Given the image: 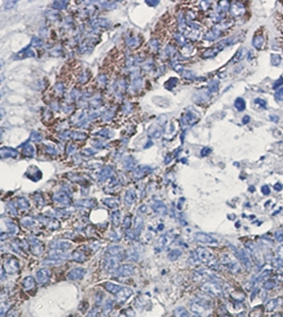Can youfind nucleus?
<instances>
[{
    "label": "nucleus",
    "instance_id": "obj_35",
    "mask_svg": "<svg viewBox=\"0 0 283 317\" xmlns=\"http://www.w3.org/2000/svg\"><path fill=\"white\" fill-rule=\"evenodd\" d=\"M130 225H131V216H129V215H128V216L125 218V221H123V226H125L126 228H129V227H130Z\"/></svg>",
    "mask_w": 283,
    "mask_h": 317
},
{
    "label": "nucleus",
    "instance_id": "obj_39",
    "mask_svg": "<svg viewBox=\"0 0 283 317\" xmlns=\"http://www.w3.org/2000/svg\"><path fill=\"white\" fill-rule=\"evenodd\" d=\"M274 188H275V191H277V192H280V191H281L282 188H283V185L280 182H278V183H276V184L274 185Z\"/></svg>",
    "mask_w": 283,
    "mask_h": 317
},
{
    "label": "nucleus",
    "instance_id": "obj_14",
    "mask_svg": "<svg viewBox=\"0 0 283 317\" xmlns=\"http://www.w3.org/2000/svg\"><path fill=\"white\" fill-rule=\"evenodd\" d=\"M222 30H225V29L218 28V27H216V28H214V29H212V30H210V31H209L208 33H205L204 39H205V40H214L217 39V37H218L219 35L221 34Z\"/></svg>",
    "mask_w": 283,
    "mask_h": 317
},
{
    "label": "nucleus",
    "instance_id": "obj_41",
    "mask_svg": "<svg viewBox=\"0 0 283 317\" xmlns=\"http://www.w3.org/2000/svg\"><path fill=\"white\" fill-rule=\"evenodd\" d=\"M171 155H170V154H168V155H167V157H166V158H165V163L167 164V163H169V161L170 160H171Z\"/></svg>",
    "mask_w": 283,
    "mask_h": 317
},
{
    "label": "nucleus",
    "instance_id": "obj_12",
    "mask_svg": "<svg viewBox=\"0 0 283 317\" xmlns=\"http://www.w3.org/2000/svg\"><path fill=\"white\" fill-rule=\"evenodd\" d=\"M245 12V7L241 2H232L230 5V13L233 16H240Z\"/></svg>",
    "mask_w": 283,
    "mask_h": 317
},
{
    "label": "nucleus",
    "instance_id": "obj_25",
    "mask_svg": "<svg viewBox=\"0 0 283 317\" xmlns=\"http://www.w3.org/2000/svg\"><path fill=\"white\" fill-rule=\"evenodd\" d=\"M134 200H135L134 193L132 192V191H129V192L127 193V195H126V203H127L128 206H131V204H133Z\"/></svg>",
    "mask_w": 283,
    "mask_h": 317
},
{
    "label": "nucleus",
    "instance_id": "obj_22",
    "mask_svg": "<svg viewBox=\"0 0 283 317\" xmlns=\"http://www.w3.org/2000/svg\"><path fill=\"white\" fill-rule=\"evenodd\" d=\"M264 42H265V40L262 35H255V36L253 37V40H252V45H253L255 48L261 49L263 46V44H264Z\"/></svg>",
    "mask_w": 283,
    "mask_h": 317
},
{
    "label": "nucleus",
    "instance_id": "obj_9",
    "mask_svg": "<svg viewBox=\"0 0 283 317\" xmlns=\"http://www.w3.org/2000/svg\"><path fill=\"white\" fill-rule=\"evenodd\" d=\"M85 274H86V270L84 268H73L68 272L67 278L70 280H80L84 277Z\"/></svg>",
    "mask_w": 283,
    "mask_h": 317
},
{
    "label": "nucleus",
    "instance_id": "obj_34",
    "mask_svg": "<svg viewBox=\"0 0 283 317\" xmlns=\"http://www.w3.org/2000/svg\"><path fill=\"white\" fill-rule=\"evenodd\" d=\"M254 102L257 103V105H259L260 106H262V108H266V101H265V100L258 98V99H255V100H254Z\"/></svg>",
    "mask_w": 283,
    "mask_h": 317
},
{
    "label": "nucleus",
    "instance_id": "obj_31",
    "mask_svg": "<svg viewBox=\"0 0 283 317\" xmlns=\"http://www.w3.org/2000/svg\"><path fill=\"white\" fill-rule=\"evenodd\" d=\"M275 99L278 101L283 100V89H280L279 91L276 92V94H275Z\"/></svg>",
    "mask_w": 283,
    "mask_h": 317
},
{
    "label": "nucleus",
    "instance_id": "obj_21",
    "mask_svg": "<svg viewBox=\"0 0 283 317\" xmlns=\"http://www.w3.org/2000/svg\"><path fill=\"white\" fill-rule=\"evenodd\" d=\"M23 286L24 289H30V288H33L35 286V281L34 279L32 277H27L24 279L23 281Z\"/></svg>",
    "mask_w": 283,
    "mask_h": 317
},
{
    "label": "nucleus",
    "instance_id": "obj_28",
    "mask_svg": "<svg viewBox=\"0 0 283 317\" xmlns=\"http://www.w3.org/2000/svg\"><path fill=\"white\" fill-rule=\"evenodd\" d=\"M119 219H120L119 212L117 211V212L113 213V215H112V223H113L114 226H118V225H119Z\"/></svg>",
    "mask_w": 283,
    "mask_h": 317
},
{
    "label": "nucleus",
    "instance_id": "obj_23",
    "mask_svg": "<svg viewBox=\"0 0 283 317\" xmlns=\"http://www.w3.org/2000/svg\"><path fill=\"white\" fill-rule=\"evenodd\" d=\"M234 106H235V109L237 111H244L245 110V108H246V103H245V100L243 99V98H237V99L235 100V102H234Z\"/></svg>",
    "mask_w": 283,
    "mask_h": 317
},
{
    "label": "nucleus",
    "instance_id": "obj_16",
    "mask_svg": "<svg viewBox=\"0 0 283 317\" xmlns=\"http://www.w3.org/2000/svg\"><path fill=\"white\" fill-rule=\"evenodd\" d=\"M280 299H281V298H276V299L269 300V301L266 303V305H265V311H266V312H271V311H274L275 309L278 308V305L280 304V301H279Z\"/></svg>",
    "mask_w": 283,
    "mask_h": 317
},
{
    "label": "nucleus",
    "instance_id": "obj_26",
    "mask_svg": "<svg viewBox=\"0 0 283 317\" xmlns=\"http://www.w3.org/2000/svg\"><path fill=\"white\" fill-rule=\"evenodd\" d=\"M244 52H245V50H244V49H241V50H238V51H237V53H236L235 56H234V58L232 59L231 63H232V62H233V63H235V62H240L241 60L244 58Z\"/></svg>",
    "mask_w": 283,
    "mask_h": 317
},
{
    "label": "nucleus",
    "instance_id": "obj_15",
    "mask_svg": "<svg viewBox=\"0 0 283 317\" xmlns=\"http://www.w3.org/2000/svg\"><path fill=\"white\" fill-rule=\"evenodd\" d=\"M152 209H153V211H155V213H158V214H160V215H165L166 213H167L166 206L163 203V202H161V201H156L155 203L153 204Z\"/></svg>",
    "mask_w": 283,
    "mask_h": 317
},
{
    "label": "nucleus",
    "instance_id": "obj_43",
    "mask_svg": "<svg viewBox=\"0 0 283 317\" xmlns=\"http://www.w3.org/2000/svg\"><path fill=\"white\" fill-rule=\"evenodd\" d=\"M271 317H283V316H282L281 313H275V314H273V315H271Z\"/></svg>",
    "mask_w": 283,
    "mask_h": 317
},
{
    "label": "nucleus",
    "instance_id": "obj_10",
    "mask_svg": "<svg viewBox=\"0 0 283 317\" xmlns=\"http://www.w3.org/2000/svg\"><path fill=\"white\" fill-rule=\"evenodd\" d=\"M36 279H37L38 283L46 284L49 280H50V271L46 268L40 269L36 274Z\"/></svg>",
    "mask_w": 283,
    "mask_h": 317
},
{
    "label": "nucleus",
    "instance_id": "obj_7",
    "mask_svg": "<svg viewBox=\"0 0 283 317\" xmlns=\"http://www.w3.org/2000/svg\"><path fill=\"white\" fill-rule=\"evenodd\" d=\"M4 267H5V271H7L8 274H15V272L18 270L17 260L14 259V258L8 259L7 261H5Z\"/></svg>",
    "mask_w": 283,
    "mask_h": 317
},
{
    "label": "nucleus",
    "instance_id": "obj_37",
    "mask_svg": "<svg viewBox=\"0 0 283 317\" xmlns=\"http://www.w3.org/2000/svg\"><path fill=\"white\" fill-rule=\"evenodd\" d=\"M262 193L264 194V195H269V194H270V191H269L268 185H264V186H262Z\"/></svg>",
    "mask_w": 283,
    "mask_h": 317
},
{
    "label": "nucleus",
    "instance_id": "obj_36",
    "mask_svg": "<svg viewBox=\"0 0 283 317\" xmlns=\"http://www.w3.org/2000/svg\"><path fill=\"white\" fill-rule=\"evenodd\" d=\"M211 148H203L201 150V157H205V155H208L209 153H211Z\"/></svg>",
    "mask_w": 283,
    "mask_h": 317
},
{
    "label": "nucleus",
    "instance_id": "obj_20",
    "mask_svg": "<svg viewBox=\"0 0 283 317\" xmlns=\"http://www.w3.org/2000/svg\"><path fill=\"white\" fill-rule=\"evenodd\" d=\"M277 286V281L275 279H267L263 282V287L266 291H270V289H274Z\"/></svg>",
    "mask_w": 283,
    "mask_h": 317
},
{
    "label": "nucleus",
    "instance_id": "obj_40",
    "mask_svg": "<svg viewBox=\"0 0 283 317\" xmlns=\"http://www.w3.org/2000/svg\"><path fill=\"white\" fill-rule=\"evenodd\" d=\"M249 120H250L249 116H245V117H244V118H243V124H248Z\"/></svg>",
    "mask_w": 283,
    "mask_h": 317
},
{
    "label": "nucleus",
    "instance_id": "obj_18",
    "mask_svg": "<svg viewBox=\"0 0 283 317\" xmlns=\"http://www.w3.org/2000/svg\"><path fill=\"white\" fill-rule=\"evenodd\" d=\"M172 315H174V317H191L189 313L188 312V310H185L184 308L175 309Z\"/></svg>",
    "mask_w": 283,
    "mask_h": 317
},
{
    "label": "nucleus",
    "instance_id": "obj_13",
    "mask_svg": "<svg viewBox=\"0 0 283 317\" xmlns=\"http://www.w3.org/2000/svg\"><path fill=\"white\" fill-rule=\"evenodd\" d=\"M174 240V236L171 234H165L159 239V247L156 248V250L160 251V249H163V248L167 247L171 244V242Z\"/></svg>",
    "mask_w": 283,
    "mask_h": 317
},
{
    "label": "nucleus",
    "instance_id": "obj_46",
    "mask_svg": "<svg viewBox=\"0 0 283 317\" xmlns=\"http://www.w3.org/2000/svg\"><path fill=\"white\" fill-rule=\"evenodd\" d=\"M191 317H201V316H199V315H196V314H193Z\"/></svg>",
    "mask_w": 283,
    "mask_h": 317
},
{
    "label": "nucleus",
    "instance_id": "obj_45",
    "mask_svg": "<svg viewBox=\"0 0 283 317\" xmlns=\"http://www.w3.org/2000/svg\"><path fill=\"white\" fill-rule=\"evenodd\" d=\"M221 317H233L231 315H229V314H226V315H224V316H221Z\"/></svg>",
    "mask_w": 283,
    "mask_h": 317
},
{
    "label": "nucleus",
    "instance_id": "obj_2",
    "mask_svg": "<svg viewBox=\"0 0 283 317\" xmlns=\"http://www.w3.org/2000/svg\"><path fill=\"white\" fill-rule=\"evenodd\" d=\"M235 42H236L235 39L228 37V39L221 40V42H219L218 44H216L213 48H210V49H208V50H205L204 52H203V56H204V58H211V56H214L215 54L218 53L219 51H221L224 48L230 46L231 44H234Z\"/></svg>",
    "mask_w": 283,
    "mask_h": 317
},
{
    "label": "nucleus",
    "instance_id": "obj_42",
    "mask_svg": "<svg viewBox=\"0 0 283 317\" xmlns=\"http://www.w3.org/2000/svg\"><path fill=\"white\" fill-rule=\"evenodd\" d=\"M270 119L271 120H273V121H278V120H279V117L278 116H270Z\"/></svg>",
    "mask_w": 283,
    "mask_h": 317
},
{
    "label": "nucleus",
    "instance_id": "obj_8",
    "mask_svg": "<svg viewBox=\"0 0 283 317\" xmlns=\"http://www.w3.org/2000/svg\"><path fill=\"white\" fill-rule=\"evenodd\" d=\"M134 272V267L130 264H126L122 266H119L116 269V274L120 277H129V276L133 275Z\"/></svg>",
    "mask_w": 283,
    "mask_h": 317
},
{
    "label": "nucleus",
    "instance_id": "obj_30",
    "mask_svg": "<svg viewBox=\"0 0 283 317\" xmlns=\"http://www.w3.org/2000/svg\"><path fill=\"white\" fill-rule=\"evenodd\" d=\"M176 84H177V79L176 78H172V79H169V81L168 82H166L165 83V86L167 87L168 89H171L172 87H174Z\"/></svg>",
    "mask_w": 283,
    "mask_h": 317
},
{
    "label": "nucleus",
    "instance_id": "obj_11",
    "mask_svg": "<svg viewBox=\"0 0 283 317\" xmlns=\"http://www.w3.org/2000/svg\"><path fill=\"white\" fill-rule=\"evenodd\" d=\"M132 294H133V291L131 288H129V287H122V288H120V291L116 294L117 300L119 302H125L129 297L132 296Z\"/></svg>",
    "mask_w": 283,
    "mask_h": 317
},
{
    "label": "nucleus",
    "instance_id": "obj_32",
    "mask_svg": "<svg viewBox=\"0 0 283 317\" xmlns=\"http://www.w3.org/2000/svg\"><path fill=\"white\" fill-rule=\"evenodd\" d=\"M275 237H276V239L278 240V242H283V230L281 231H277L276 233H275Z\"/></svg>",
    "mask_w": 283,
    "mask_h": 317
},
{
    "label": "nucleus",
    "instance_id": "obj_5",
    "mask_svg": "<svg viewBox=\"0 0 283 317\" xmlns=\"http://www.w3.org/2000/svg\"><path fill=\"white\" fill-rule=\"evenodd\" d=\"M194 239L197 243H200V244H216L217 243L216 239H214L213 236H211L208 233H203V232H197L194 235Z\"/></svg>",
    "mask_w": 283,
    "mask_h": 317
},
{
    "label": "nucleus",
    "instance_id": "obj_44",
    "mask_svg": "<svg viewBox=\"0 0 283 317\" xmlns=\"http://www.w3.org/2000/svg\"><path fill=\"white\" fill-rule=\"evenodd\" d=\"M149 4H158L159 3V1H147Z\"/></svg>",
    "mask_w": 283,
    "mask_h": 317
},
{
    "label": "nucleus",
    "instance_id": "obj_27",
    "mask_svg": "<svg viewBox=\"0 0 283 317\" xmlns=\"http://www.w3.org/2000/svg\"><path fill=\"white\" fill-rule=\"evenodd\" d=\"M197 120V117L196 116H193V114H186V116H185V118H184V121L185 122H188V124L189 125H193L195 124V121Z\"/></svg>",
    "mask_w": 283,
    "mask_h": 317
},
{
    "label": "nucleus",
    "instance_id": "obj_4",
    "mask_svg": "<svg viewBox=\"0 0 283 317\" xmlns=\"http://www.w3.org/2000/svg\"><path fill=\"white\" fill-rule=\"evenodd\" d=\"M235 253L237 255L238 260L244 266L246 267L247 269H250L252 267V261L250 259V256L248 255V252L245 249H240V250H235Z\"/></svg>",
    "mask_w": 283,
    "mask_h": 317
},
{
    "label": "nucleus",
    "instance_id": "obj_17",
    "mask_svg": "<svg viewBox=\"0 0 283 317\" xmlns=\"http://www.w3.org/2000/svg\"><path fill=\"white\" fill-rule=\"evenodd\" d=\"M104 287H106V291L110 292V293L116 295L118 292L120 291L122 286L118 285V284H115V283H104Z\"/></svg>",
    "mask_w": 283,
    "mask_h": 317
},
{
    "label": "nucleus",
    "instance_id": "obj_38",
    "mask_svg": "<svg viewBox=\"0 0 283 317\" xmlns=\"http://www.w3.org/2000/svg\"><path fill=\"white\" fill-rule=\"evenodd\" d=\"M277 255H279V258L283 260V246H280V247L278 248V250H277Z\"/></svg>",
    "mask_w": 283,
    "mask_h": 317
},
{
    "label": "nucleus",
    "instance_id": "obj_29",
    "mask_svg": "<svg viewBox=\"0 0 283 317\" xmlns=\"http://www.w3.org/2000/svg\"><path fill=\"white\" fill-rule=\"evenodd\" d=\"M271 63L274 65H276V66H278L280 63H281V56L279 54H273L271 56Z\"/></svg>",
    "mask_w": 283,
    "mask_h": 317
},
{
    "label": "nucleus",
    "instance_id": "obj_3",
    "mask_svg": "<svg viewBox=\"0 0 283 317\" xmlns=\"http://www.w3.org/2000/svg\"><path fill=\"white\" fill-rule=\"evenodd\" d=\"M200 289L205 294H211L215 297L221 296L224 291H222L221 286L217 282H213V281H205L204 283L200 285Z\"/></svg>",
    "mask_w": 283,
    "mask_h": 317
},
{
    "label": "nucleus",
    "instance_id": "obj_6",
    "mask_svg": "<svg viewBox=\"0 0 283 317\" xmlns=\"http://www.w3.org/2000/svg\"><path fill=\"white\" fill-rule=\"evenodd\" d=\"M207 309H208V307H205L203 303L198 301V300H197V301L192 302L191 304H189V310H191V312H193L194 314L199 315V316L203 315V314L205 313V311H207Z\"/></svg>",
    "mask_w": 283,
    "mask_h": 317
},
{
    "label": "nucleus",
    "instance_id": "obj_1",
    "mask_svg": "<svg viewBox=\"0 0 283 317\" xmlns=\"http://www.w3.org/2000/svg\"><path fill=\"white\" fill-rule=\"evenodd\" d=\"M195 253H196L199 262H201L203 264H207L210 267H212L214 263H215V255H214V253L210 249H207V248H197Z\"/></svg>",
    "mask_w": 283,
    "mask_h": 317
},
{
    "label": "nucleus",
    "instance_id": "obj_33",
    "mask_svg": "<svg viewBox=\"0 0 283 317\" xmlns=\"http://www.w3.org/2000/svg\"><path fill=\"white\" fill-rule=\"evenodd\" d=\"M282 85H283V78H280V79H278V80H277L276 82H275L273 89H278L279 87H281Z\"/></svg>",
    "mask_w": 283,
    "mask_h": 317
},
{
    "label": "nucleus",
    "instance_id": "obj_19",
    "mask_svg": "<svg viewBox=\"0 0 283 317\" xmlns=\"http://www.w3.org/2000/svg\"><path fill=\"white\" fill-rule=\"evenodd\" d=\"M181 255H182V251L180 249H172L168 252L167 258H168L170 261H176V260L179 259Z\"/></svg>",
    "mask_w": 283,
    "mask_h": 317
},
{
    "label": "nucleus",
    "instance_id": "obj_24",
    "mask_svg": "<svg viewBox=\"0 0 283 317\" xmlns=\"http://www.w3.org/2000/svg\"><path fill=\"white\" fill-rule=\"evenodd\" d=\"M71 259L75 260V261H78V262H82V261H84V260H85V255H84V252H82V251L77 250V251H75V252L73 253V255H71Z\"/></svg>",
    "mask_w": 283,
    "mask_h": 317
}]
</instances>
